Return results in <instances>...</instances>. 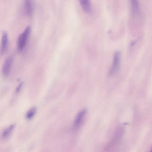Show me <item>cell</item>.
<instances>
[{
  "mask_svg": "<svg viewBox=\"0 0 152 152\" xmlns=\"http://www.w3.org/2000/svg\"><path fill=\"white\" fill-rule=\"evenodd\" d=\"M31 31V28L27 26L19 36L18 40V48L19 52L22 51L24 48Z\"/></svg>",
  "mask_w": 152,
  "mask_h": 152,
  "instance_id": "cell-1",
  "label": "cell"
},
{
  "mask_svg": "<svg viewBox=\"0 0 152 152\" xmlns=\"http://www.w3.org/2000/svg\"><path fill=\"white\" fill-rule=\"evenodd\" d=\"M120 62V53L115 52L114 56L112 66L109 72V75H112L116 74L118 71Z\"/></svg>",
  "mask_w": 152,
  "mask_h": 152,
  "instance_id": "cell-2",
  "label": "cell"
},
{
  "mask_svg": "<svg viewBox=\"0 0 152 152\" xmlns=\"http://www.w3.org/2000/svg\"><path fill=\"white\" fill-rule=\"evenodd\" d=\"M13 61V58L11 57L7 58L5 61L3 65L2 72L3 75L5 77L9 74Z\"/></svg>",
  "mask_w": 152,
  "mask_h": 152,
  "instance_id": "cell-3",
  "label": "cell"
},
{
  "mask_svg": "<svg viewBox=\"0 0 152 152\" xmlns=\"http://www.w3.org/2000/svg\"><path fill=\"white\" fill-rule=\"evenodd\" d=\"M86 112V110L83 109L80 111L78 114L74 123V126L75 128H78L81 125Z\"/></svg>",
  "mask_w": 152,
  "mask_h": 152,
  "instance_id": "cell-4",
  "label": "cell"
},
{
  "mask_svg": "<svg viewBox=\"0 0 152 152\" xmlns=\"http://www.w3.org/2000/svg\"><path fill=\"white\" fill-rule=\"evenodd\" d=\"M8 44V37L7 32L4 31L2 34L0 47V52L1 54L6 51Z\"/></svg>",
  "mask_w": 152,
  "mask_h": 152,
  "instance_id": "cell-5",
  "label": "cell"
},
{
  "mask_svg": "<svg viewBox=\"0 0 152 152\" xmlns=\"http://www.w3.org/2000/svg\"><path fill=\"white\" fill-rule=\"evenodd\" d=\"M24 7L26 14L28 16H30L32 14L33 10L31 0H24Z\"/></svg>",
  "mask_w": 152,
  "mask_h": 152,
  "instance_id": "cell-6",
  "label": "cell"
},
{
  "mask_svg": "<svg viewBox=\"0 0 152 152\" xmlns=\"http://www.w3.org/2000/svg\"><path fill=\"white\" fill-rule=\"evenodd\" d=\"M79 1L84 11L87 13H90L91 10L90 0H79Z\"/></svg>",
  "mask_w": 152,
  "mask_h": 152,
  "instance_id": "cell-7",
  "label": "cell"
},
{
  "mask_svg": "<svg viewBox=\"0 0 152 152\" xmlns=\"http://www.w3.org/2000/svg\"><path fill=\"white\" fill-rule=\"evenodd\" d=\"M132 11L133 14H136L138 10L139 5L138 0H129Z\"/></svg>",
  "mask_w": 152,
  "mask_h": 152,
  "instance_id": "cell-8",
  "label": "cell"
},
{
  "mask_svg": "<svg viewBox=\"0 0 152 152\" xmlns=\"http://www.w3.org/2000/svg\"><path fill=\"white\" fill-rule=\"evenodd\" d=\"M15 126V124L10 125L3 132L2 136L3 138H6L7 137L13 130Z\"/></svg>",
  "mask_w": 152,
  "mask_h": 152,
  "instance_id": "cell-9",
  "label": "cell"
},
{
  "mask_svg": "<svg viewBox=\"0 0 152 152\" xmlns=\"http://www.w3.org/2000/svg\"><path fill=\"white\" fill-rule=\"evenodd\" d=\"M36 107H33L30 109L26 114V117L28 119H30L33 117L36 111Z\"/></svg>",
  "mask_w": 152,
  "mask_h": 152,
  "instance_id": "cell-10",
  "label": "cell"
},
{
  "mask_svg": "<svg viewBox=\"0 0 152 152\" xmlns=\"http://www.w3.org/2000/svg\"><path fill=\"white\" fill-rule=\"evenodd\" d=\"M23 84V83L21 82L20 83L17 87L16 89V93H18L19 92Z\"/></svg>",
  "mask_w": 152,
  "mask_h": 152,
  "instance_id": "cell-11",
  "label": "cell"
}]
</instances>
